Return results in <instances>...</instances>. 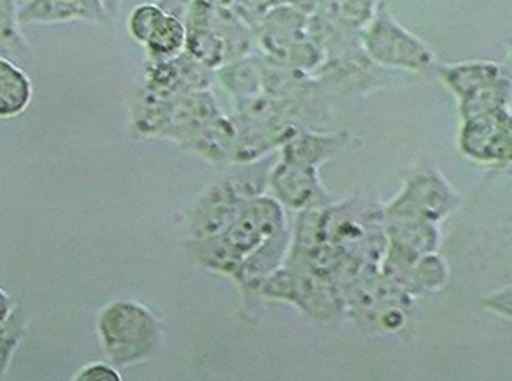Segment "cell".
Instances as JSON below:
<instances>
[{"instance_id":"cell-9","label":"cell","mask_w":512,"mask_h":381,"mask_svg":"<svg viewBox=\"0 0 512 381\" xmlns=\"http://www.w3.org/2000/svg\"><path fill=\"white\" fill-rule=\"evenodd\" d=\"M78 381H121L119 380V376L112 371V369H108V367H103V365H98V367H90L87 369L85 373L81 374Z\"/></svg>"},{"instance_id":"cell-11","label":"cell","mask_w":512,"mask_h":381,"mask_svg":"<svg viewBox=\"0 0 512 381\" xmlns=\"http://www.w3.org/2000/svg\"><path fill=\"white\" fill-rule=\"evenodd\" d=\"M29 2H31V0H29Z\"/></svg>"},{"instance_id":"cell-3","label":"cell","mask_w":512,"mask_h":381,"mask_svg":"<svg viewBox=\"0 0 512 381\" xmlns=\"http://www.w3.org/2000/svg\"><path fill=\"white\" fill-rule=\"evenodd\" d=\"M378 2L380 0H297V6L306 15L313 13L340 31L362 33L378 8Z\"/></svg>"},{"instance_id":"cell-1","label":"cell","mask_w":512,"mask_h":381,"mask_svg":"<svg viewBox=\"0 0 512 381\" xmlns=\"http://www.w3.org/2000/svg\"><path fill=\"white\" fill-rule=\"evenodd\" d=\"M360 42L363 53L383 71L424 72L437 63L432 47L401 24L385 0L378 2L369 24L363 27Z\"/></svg>"},{"instance_id":"cell-8","label":"cell","mask_w":512,"mask_h":381,"mask_svg":"<svg viewBox=\"0 0 512 381\" xmlns=\"http://www.w3.org/2000/svg\"><path fill=\"white\" fill-rule=\"evenodd\" d=\"M18 15H15L13 0H0V51L17 53L22 47V38L18 35Z\"/></svg>"},{"instance_id":"cell-10","label":"cell","mask_w":512,"mask_h":381,"mask_svg":"<svg viewBox=\"0 0 512 381\" xmlns=\"http://www.w3.org/2000/svg\"><path fill=\"white\" fill-rule=\"evenodd\" d=\"M121 2H123V0H101L106 15H117V11L121 8Z\"/></svg>"},{"instance_id":"cell-2","label":"cell","mask_w":512,"mask_h":381,"mask_svg":"<svg viewBox=\"0 0 512 381\" xmlns=\"http://www.w3.org/2000/svg\"><path fill=\"white\" fill-rule=\"evenodd\" d=\"M439 80L459 96L460 101L471 98L480 90L511 78L509 67L493 60H468V62L441 63L437 65Z\"/></svg>"},{"instance_id":"cell-7","label":"cell","mask_w":512,"mask_h":381,"mask_svg":"<svg viewBox=\"0 0 512 381\" xmlns=\"http://www.w3.org/2000/svg\"><path fill=\"white\" fill-rule=\"evenodd\" d=\"M168 13L160 8L159 4H141L133 9L130 20H128V29L130 35L139 42V44H148L151 35L159 27L162 18Z\"/></svg>"},{"instance_id":"cell-5","label":"cell","mask_w":512,"mask_h":381,"mask_svg":"<svg viewBox=\"0 0 512 381\" xmlns=\"http://www.w3.org/2000/svg\"><path fill=\"white\" fill-rule=\"evenodd\" d=\"M187 42V29L182 20L166 15L148 40V53L157 62H168L180 56Z\"/></svg>"},{"instance_id":"cell-4","label":"cell","mask_w":512,"mask_h":381,"mask_svg":"<svg viewBox=\"0 0 512 381\" xmlns=\"http://www.w3.org/2000/svg\"><path fill=\"white\" fill-rule=\"evenodd\" d=\"M72 18L103 22L106 11L101 0H31L26 8L18 13L20 24L63 22Z\"/></svg>"},{"instance_id":"cell-6","label":"cell","mask_w":512,"mask_h":381,"mask_svg":"<svg viewBox=\"0 0 512 381\" xmlns=\"http://www.w3.org/2000/svg\"><path fill=\"white\" fill-rule=\"evenodd\" d=\"M29 80L11 63L0 60V116H15L29 103Z\"/></svg>"}]
</instances>
